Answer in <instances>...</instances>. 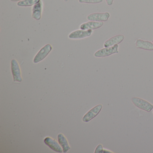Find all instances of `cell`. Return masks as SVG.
Listing matches in <instances>:
<instances>
[{
	"label": "cell",
	"mask_w": 153,
	"mask_h": 153,
	"mask_svg": "<svg viewBox=\"0 0 153 153\" xmlns=\"http://www.w3.org/2000/svg\"><path fill=\"white\" fill-rule=\"evenodd\" d=\"M131 102L136 107L146 111L150 112L153 109V105L144 99L134 97L131 98Z\"/></svg>",
	"instance_id": "6da1fadb"
},
{
	"label": "cell",
	"mask_w": 153,
	"mask_h": 153,
	"mask_svg": "<svg viewBox=\"0 0 153 153\" xmlns=\"http://www.w3.org/2000/svg\"><path fill=\"white\" fill-rule=\"evenodd\" d=\"M118 45H116L112 47L108 48H105L103 49L98 50V51L95 53L94 56L97 58L100 57H107L110 56L114 53H119L118 51Z\"/></svg>",
	"instance_id": "7a4b0ae2"
},
{
	"label": "cell",
	"mask_w": 153,
	"mask_h": 153,
	"mask_svg": "<svg viewBox=\"0 0 153 153\" xmlns=\"http://www.w3.org/2000/svg\"><path fill=\"white\" fill-rule=\"evenodd\" d=\"M11 69L14 82H22L23 79L21 76L20 67L18 62L15 59L11 60Z\"/></svg>",
	"instance_id": "3957f363"
},
{
	"label": "cell",
	"mask_w": 153,
	"mask_h": 153,
	"mask_svg": "<svg viewBox=\"0 0 153 153\" xmlns=\"http://www.w3.org/2000/svg\"><path fill=\"white\" fill-rule=\"evenodd\" d=\"M52 50V47L50 44H47L41 49L34 58L33 62L36 63L45 59Z\"/></svg>",
	"instance_id": "277c9868"
},
{
	"label": "cell",
	"mask_w": 153,
	"mask_h": 153,
	"mask_svg": "<svg viewBox=\"0 0 153 153\" xmlns=\"http://www.w3.org/2000/svg\"><path fill=\"white\" fill-rule=\"evenodd\" d=\"M110 17V14L108 12L95 13L88 15L87 18L90 21L103 22L107 21Z\"/></svg>",
	"instance_id": "5b68a950"
},
{
	"label": "cell",
	"mask_w": 153,
	"mask_h": 153,
	"mask_svg": "<svg viewBox=\"0 0 153 153\" xmlns=\"http://www.w3.org/2000/svg\"><path fill=\"white\" fill-rule=\"evenodd\" d=\"M102 108V105L101 104L98 105L92 108L90 111H88L85 116L83 117V120L84 122H88L91 120H93L96 116L98 115Z\"/></svg>",
	"instance_id": "8992f818"
},
{
	"label": "cell",
	"mask_w": 153,
	"mask_h": 153,
	"mask_svg": "<svg viewBox=\"0 0 153 153\" xmlns=\"http://www.w3.org/2000/svg\"><path fill=\"white\" fill-rule=\"evenodd\" d=\"M92 30H78L71 32L68 36L69 38L71 39H83L88 37L92 35Z\"/></svg>",
	"instance_id": "52a82bcc"
},
{
	"label": "cell",
	"mask_w": 153,
	"mask_h": 153,
	"mask_svg": "<svg viewBox=\"0 0 153 153\" xmlns=\"http://www.w3.org/2000/svg\"><path fill=\"white\" fill-rule=\"evenodd\" d=\"M44 142L53 151L58 153H62L63 149L59 144L55 140L53 139L50 137H47L44 139Z\"/></svg>",
	"instance_id": "ba28073f"
},
{
	"label": "cell",
	"mask_w": 153,
	"mask_h": 153,
	"mask_svg": "<svg viewBox=\"0 0 153 153\" xmlns=\"http://www.w3.org/2000/svg\"><path fill=\"white\" fill-rule=\"evenodd\" d=\"M103 22H95V21H90L82 24L79 27V28L81 30H95L100 28L103 25Z\"/></svg>",
	"instance_id": "9c48e42d"
},
{
	"label": "cell",
	"mask_w": 153,
	"mask_h": 153,
	"mask_svg": "<svg viewBox=\"0 0 153 153\" xmlns=\"http://www.w3.org/2000/svg\"><path fill=\"white\" fill-rule=\"evenodd\" d=\"M124 38L125 37L123 35L115 36L106 41L104 44V46L105 48H108L119 44L123 41Z\"/></svg>",
	"instance_id": "30bf717a"
},
{
	"label": "cell",
	"mask_w": 153,
	"mask_h": 153,
	"mask_svg": "<svg viewBox=\"0 0 153 153\" xmlns=\"http://www.w3.org/2000/svg\"><path fill=\"white\" fill-rule=\"evenodd\" d=\"M136 47L138 49H142L148 51H153V43L149 41L137 39L136 41Z\"/></svg>",
	"instance_id": "8fae6325"
},
{
	"label": "cell",
	"mask_w": 153,
	"mask_h": 153,
	"mask_svg": "<svg viewBox=\"0 0 153 153\" xmlns=\"http://www.w3.org/2000/svg\"><path fill=\"white\" fill-rule=\"evenodd\" d=\"M43 4L42 1L37 4L34 5L32 9V17L36 20H39L42 17Z\"/></svg>",
	"instance_id": "7c38bea8"
},
{
	"label": "cell",
	"mask_w": 153,
	"mask_h": 153,
	"mask_svg": "<svg viewBox=\"0 0 153 153\" xmlns=\"http://www.w3.org/2000/svg\"><path fill=\"white\" fill-rule=\"evenodd\" d=\"M58 139L59 144L61 146L63 149V152L64 153H67L71 149L67 139L62 133H59L58 135Z\"/></svg>",
	"instance_id": "4fadbf2b"
},
{
	"label": "cell",
	"mask_w": 153,
	"mask_h": 153,
	"mask_svg": "<svg viewBox=\"0 0 153 153\" xmlns=\"http://www.w3.org/2000/svg\"><path fill=\"white\" fill-rule=\"evenodd\" d=\"M41 0H23L18 2L17 5L21 7H30L37 4Z\"/></svg>",
	"instance_id": "5bb4252c"
},
{
	"label": "cell",
	"mask_w": 153,
	"mask_h": 153,
	"mask_svg": "<svg viewBox=\"0 0 153 153\" xmlns=\"http://www.w3.org/2000/svg\"><path fill=\"white\" fill-rule=\"evenodd\" d=\"M103 0H79L80 3H87V4H98L102 2Z\"/></svg>",
	"instance_id": "9a60e30c"
},
{
	"label": "cell",
	"mask_w": 153,
	"mask_h": 153,
	"mask_svg": "<svg viewBox=\"0 0 153 153\" xmlns=\"http://www.w3.org/2000/svg\"><path fill=\"white\" fill-rule=\"evenodd\" d=\"M103 152V146L101 144L98 145L97 147L95 150V153H102Z\"/></svg>",
	"instance_id": "2e32d148"
},
{
	"label": "cell",
	"mask_w": 153,
	"mask_h": 153,
	"mask_svg": "<svg viewBox=\"0 0 153 153\" xmlns=\"http://www.w3.org/2000/svg\"><path fill=\"white\" fill-rule=\"evenodd\" d=\"M106 1V4L108 6H111L113 4L114 1V0H105Z\"/></svg>",
	"instance_id": "e0dca14e"
},
{
	"label": "cell",
	"mask_w": 153,
	"mask_h": 153,
	"mask_svg": "<svg viewBox=\"0 0 153 153\" xmlns=\"http://www.w3.org/2000/svg\"><path fill=\"white\" fill-rule=\"evenodd\" d=\"M10 1H13V2H16V1H23V0H10Z\"/></svg>",
	"instance_id": "ac0fdd59"
},
{
	"label": "cell",
	"mask_w": 153,
	"mask_h": 153,
	"mask_svg": "<svg viewBox=\"0 0 153 153\" xmlns=\"http://www.w3.org/2000/svg\"><path fill=\"white\" fill-rule=\"evenodd\" d=\"M64 1H66V2H67V1H68V0H63Z\"/></svg>",
	"instance_id": "d6986e66"
},
{
	"label": "cell",
	"mask_w": 153,
	"mask_h": 153,
	"mask_svg": "<svg viewBox=\"0 0 153 153\" xmlns=\"http://www.w3.org/2000/svg\"><path fill=\"white\" fill-rule=\"evenodd\" d=\"M152 43H153V41H152Z\"/></svg>",
	"instance_id": "ffe728a7"
},
{
	"label": "cell",
	"mask_w": 153,
	"mask_h": 153,
	"mask_svg": "<svg viewBox=\"0 0 153 153\" xmlns=\"http://www.w3.org/2000/svg\"></svg>",
	"instance_id": "44dd1931"
}]
</instances>
